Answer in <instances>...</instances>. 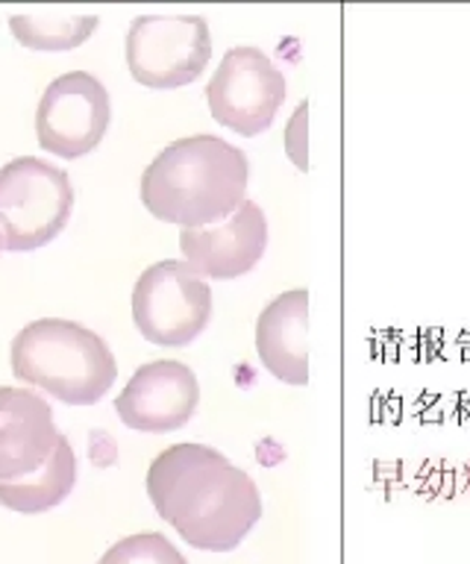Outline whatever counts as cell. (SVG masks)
I'll return each instance as SVG.
<instances>
[{"mask_svg":"<svg viewBox=\"0 0 470 564\" xmlns=\"http://www.w3.org/2000/svg\"><path fill=\"white\" fill-rule=\"evenodd\" d=\"M147 497L195 550L230 553L262 518V494L248 470L204 444H174L147 467Z\"/></svg>","mask_w":470,"mask_h":564,"instance_id":"obj_1","label":"cell"},{"mask_svg":"<svg viewBox=\"0 0 470 564\" xmlns=\"http://www.w3.org/2000/svg\"><path fill=\"white\" fill-rule=\"evenodd\" d=\"M250 165L218 135L171 141L142 174V203L153 218L183 229L215 227L248 200Z\"/></svg>","mask_w":470,"mask_h":564,"instance_id":"obj_2","label":"cell"},{"mask_svg":"<svg viewBox=\"0 0 470 564\" xmlns=\"http://www.w3.org/2000/svg\"><path fill=\"white\" fill-rule=\"evenodd\" d=\"M12 373L68 405H95L118 377V361L95 329L42 317L15 335Z\"/></svg>","mask_w":470,"mask_h":564,"instance_id":"obj_3","label":"cell"},{"mask_svg":"<svg viewBox=\"0 0 470 564\" xmlns=\"http://www.w3.org/2000/svg\"><path fill=\"white\" fill-rule=\"evenodd\" d=\"M72 176L45 159L21 156L0 167V241L12 253L51 245L72 220Z\"/></svg>","mask_w":470,"mask_h":564,"instance_id":"obj_4","label":"cell"},{"mask_svg":"<svg viewBox=\"0 0 470 564\" xmlns=\"http://www.w3.org/2000/svg\"><path fill=\"white\" fill-rule=\"evenodd\" d=\"M212 317V289L186 262L151 264L133 289V321L160 347H186Z\"/></svg>","mask_w":470,"mask_h":564,"instance_id":"obj_5","label":"cell"},{"mask_svg":"<svg viewBox=\"0 0 470 564\" xmlns=\"http://www.w3.org/2000/svg\"><path fill=\"white\" fill-rule=\"evenodd\" d=\"M212 59V33L200 15H139L127 33V68L147 88L195 83Z\"/></svg>","mask_w":470,"mask_h":564,"instance_id":"obj_6","label":"cell"},{"mask_svg":"<svg viewBox=\"0 0 470 564\" xmlns=\"http://www.w3.org/2000/svg\"><path fill=\"white\" fill-rule=\"evenodd\" d=\"M285 77L259 47H232L206 86L212 118L239 135H259L274 123L285 100Z\"/></svg>","mask_w":470,"mask_h":564,"instance_id":"obj_7","label":"cell"},{"mask_svg":"<svg viewBox=\"0 0 470 564\" xmlns=\"http://www.w3.org/2000/svg\"><path fill=\"white\" fill-rule=\"evenodd\" d=\"M109 91L86 70H68L45 88L36 109L39 144L63 159H80L98 148L109 130Z\"/></svg>","mask_w":470,"mask_h":564,"instance_id":"obj_8","label":"cell"},{"mask_svg":"<svg viewBox=\"0 0 470 564\" xmlns=\"http://www.w3.org/2000/svg\"><path fill=\"white\" fill-rule=\"evenodd\" d=\"M200 403L195 370L174 359L147 361L118 394V417L139 432H174L186 426Z\"/></svg>","mask_w":470,"mask_h":564,"instance_id":"obj_9","label":"cell"},{"mask_svg":"<svg viewBox=\"0 0 470 564\" xmlns=\"http://www.w3.org/2000/svg\"><path fill=\"white\" fill-rule=\"evenodd\" d=\"M267 247V220L259 203L244 200L230 218L215 227L179 232V250L186 264L209 280H236L253 271Z\"/></svg>","mask_w":470,"mask_h":564,"instance_id":"obj_10","label":"cell"},{"mask_svg":"<svg viewBox=\"0 0 470 564\" xmlns=\"http://www.w3.org/2000/svg\"><path fill=\"white\" fill-rule=\"evenodd\" d=\"M54 409L30 388H0V485L28 479L56 449Z\"/></svg>","mask_w":470,"mask_h":564,"instance_id":"obj_11","label":"cell"},{"mask_svg":"<svg viewBox=\"0 0 470 564\" xmlns=\"http://www.w3.org/2000/svg\"><path fill=\"white\" fill-rule=\"evenodd\" d=\"M309 291L294 289L274 297L256 321L259 361L280 382H309Z\"/></svg>","mask_w":470,"mask_h":564,"instance_id":"obj_12","label":"cell"},{"mask_svg":"<svg viewBox=\"0 0 470 564\" xmlns=\"http://www.w3.org/2000/svg\"><path fill=\"white\" fill-rule=\"evenodd\" d=\"M74 482H77V456L72 441L59 435L56 449L36 474L19 482L0 485V506L21 514H42L56 509L74 491Z\"/></svg>","mask_w":470,"mask_h":564,"instance_id":"obj_13","label":"cell"},{"mask_svg":"<svg viewBox=\"0 0 470 564\" xmlns=\"http://www.w3.org/2000/svg\"><path fill=\"white\" fill-rule=\"evenodd\" d=\"M98 15H56V12H33L12 15L10 33L30 51H74L89 42L98 30Z\"/></svg>","mask_w":470,"mask_h":564,"instance_id":"obj_14","label":"cell"},{"mask_svg":"<svg viewBox=\"0 0 470 564\" xmlns=\"http://www.w3.org/2000/svg\"><path fill=\"white\" fill-rule=\"evenodd\" d=\"M98 564H188L162 532H139L121 538L100 555Z\"/></svg>","mask_w":470,"mask_h":564,"instance_id":"obj_15","label":"cell"},{"mask_svg":"<svg viewBox=\"0 0 470 564\" xmlns=\"http://www.w3.org/2000/svg\"><path fill=\"white\" fill-rule=\"evenodd\" d=\"M285 153L297 171H309V100L294 109L292 121L285 127Z\"/></svg>","mask_w":470,"mask_h":564,"instance_id":"obj_16","label":"cell"},{"mask_svg":"<svg viewBox=\"0 0 470 564\" xmlns=\"http://www.w3.org/2000/svg\"><path fill=\"white\" fill-rule=\"evenodd\" d=\"M0 250H3V241H0Z\"/></svg>","mask_w":470,"mask_h":564,"instance_id":"obj_17","label":"cell"}]
</instances>
